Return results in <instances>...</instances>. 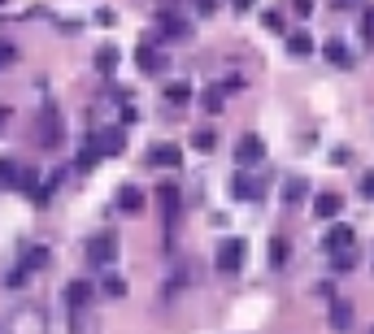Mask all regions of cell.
Here are the masks:
<instances>
[{"label": "cell", "instance_id": "obj_1", "mask_svg": "<svg viewBox=\"0 0 374 334\" xmlns=\"http://www.w3.org/2000/svg\"><path fill=\"white\" fill-rule=\"evenodd\" d=\"M244 261H248V243L244 239H227V243L218 248V269L222 274H239Z\"/></svg>", "mask_w": 374, "mask_h": 334}, {"label": "cell", "instance_id": "obj_2", "mask_svg": "<svg viewBox=\"0 0 374 334\" xmlns=\"http://www.w3.org/2000/svg\"><path fill=\"white\" fill-rule=\"evenodd\" d=\"M87 148H96L101 157H118V152L127 148V139H122V131H118V126H109V131H96Z\"/></svg>", "mask_w": 374, "mask_h": 334}, {"label": "cell", "instance_id": "obj_3", "mask_svg": "<svg viewBox=\"0 0 374 334\" xmlns=\"http://www.w3.org/2000/svg\"><path fill=\"white\" fill-rule=\"evenodd\" d=\"M44 126H39V143L44 148H57L61 143V117H57V105H44Z\"/></svg>", "mask_w": 374, "mask_h": 334}, {"label": "cell", "instance_id": "obj_4", "mask_svg": "<svg viewBox=\"0 0 374 334\" xmlns=\"http://www.w3.org/2000/svg\"><path fill=\"white\" fill-rule=\"evenodd\" d=\"M322 248H327L331 256H335V252H353V248H357L353 226H331V230H327V239H322Z\"/></svg>", "mask_w": 374, "mask_h": 334}, {"label": "cell", "instance_id": "obj_5", "mask_svg": "<svg viewBox=\"0 0 374 334\" xmlns=\"http://www.w3.org/2000/svg\"><path fill=\"white\" fill-rule=\"evenodd\" d=\"M113 256H118V239H113V235H96V239L87 243V261H92V265H109Z\"/></svg>", "mask_w": 374, "mask_h": 334}, {"label": "cell", "instance_id": "obj_6", "mask_svg": "<svg viewBox=\"0 0 374 334\" xmlns=\"http://www.w3.org/2000/svg\"><path fill=\"white\" fill-rule=\"evenodd\" d=\"M266 157V143H261V135H244L239 143H235V161L239 165H257Z\"/></svg>", "mask_w": 374, "mask_h": 334}, {"label": "cell", "instance_id": "obj_7", "mask_svg": "<svg viewBox=\"0 0 374 334\" xmlns=\"http://www.w3.org/2000/svg\"><path fill=\"white\" fill-rule=\"evenodd\" d=\"M148 165H161V169H179L183 165V152L174 143H157L153 152H148Z\"/></svg>", "mask_w": 374, "mask_h": 334}, {"label": "cell", "instance_id": "obj_8", "mask_svg": "<svg viewBox=\"0 0 374 334\" xmlns=\"http://www.w3.org/2000/svg\"><path fill=\"white\" fill-rule=\"evenodd\" d=\"M322 57H327L335 70H348V65H353V53H348L344 39H327V44H322Z\"/></svg>", "mask_w": 374, "mask_h": 334}, {"label": "cell", "instance_id": "obj_9", "mask_svg": "<svg viewBox=\"0 0 374 334\" xmlns=\"http://www.w3.org/2000/svg\"><path fill=\"white\" fill-rule=\"evenodd\" d=\"M118 209H122V213H139V209H144V191H139L135 183H122V187H118Z\"/></svg>", "mask_w": 374, "mask_h": 334}, {"label": "cell", "instance_id": "obj_10", "mask_svg": "<svg viewBox=\"0 0 374 334\" xmlns=\"http://www.w3.org/2000/svg\"><path fill=\"white\" fill-rule=\"evenodd\" d=\"M92 295H96L92 282H70V287H66V304H70V308H87Z\"/></svg>", "mask_w": 374, "mask_h": 334}, {"label": "cell", "instance_id": "obj_11", "mask_svg": "<svg viewBox=\"0 0 374 334\" xmlns=\"http://www.w3.org/2000/svg\"><path fill=\"white\" fill-rule=\"evenodd\" d=\"M231 195H239V200H261V195H266V187L239 174V178H231Z\"/></svg>", "mask_w": 374, "mask_h": 334}, {"label": "cell", "instance_id": "obj_12", "mask_svg": "<svg viewBox=\"0 0 374 334\" xmlns=\"http://www.w3.org/2000/svg\"><path fill=\"white\" fill-rule=\"evenodd\" d=\"M327 321H331V330H339V334H344L348 326H353V304L335 300V304H331V317H327Z\"/></svg>", "mask_w": 374, "mask_h": 334}, {"label": "cell", "instance_id": "obj_13", "mask_svg": "<svg viewBox=\"0 0 374 334\" xmlns=\"http://www.w3.org/2000/svg\"><path fill=\"white\" fill-rule=\"evenodd\" d=\"M287 53H292V57H309V53H313V35H309V31H292V35H287Z\"/></svg>", "mask_w": 374, "mask_h": 334}, {"label": "cell", "instance_id": "obj_14", "mask_svg": "<svg viewBox=\"0 0 374 334\" xmlns=\"http://www.w3.org/2000/svg\"><path fill=\"white\" fill-rule=\"evenodd\" d=\"M339 204H344V200H339L335 191H322V195L313 200V217H335V213H339Z\"/></svg>", "mask_w": 374, "mask_h": 334}, {"label": "cell", "instance_id": "obj_15", "mask_svg": "<svg viewBox=\"0 0 374 334\" xmlns=\"http://www.w3.org/2000/svg\"><path fill=\"white\" fill-rule=\"evenodd\" d=\"M135 65H139L144 74H157L166 61H161V53H157V48H135Z\"/></svg>", "mask_w": 374, "mask_h": 334}, {"label": "cell", "instance_id": "obj_16", "mask_svg": "<svg viewBox=\"0 0 374 334\" xmlns=\"http://www.w3.org/2000/svg\"><path fill=\"white\" fill-rule=\"evenodd\" d=\"M161 35H166V39H183V35H187V22L166 13V18H161Z\"/></svg>", "mask_w": 374, "mask_h": 334}, {"label": "cell", "instance_id": "obj_17", "mask_svg": "<svg viewBox=\"0 0 374 334\" xmlns=\"http://www.w3.org/2000/svg\"><path fill=\"white\" fill-rule=\"evenodd\" d=\"M113 65H118V48L105 44L101 53H96V70H101V74H113Z\"/></svg>", "mask_w": 374, "mask_h": 334}, {"label": "cell", "instance_id": "obj_18", "mask_svg": "<svg viewBox=\"0 0 374 334\" xmlns=\"http://www.w3.org/2000/svg\"><path fill=\"white\" fill-rule=\"evenodd\" d=\"M166 100L179 109V105H187V100H192V87H187V83H170V87H166Z\"/></svg>", "mask_w": 374, "mask_h": 334}, {"label": "cell", "instance_id": "obj_19", "mask_svg": "<svg viewBox=\"0 0 374 334\" xmlns=\"http://www.w3.org/2000/svg\"><path fill=\"white\" fill-rule=\"evenodd\" d=\"M157 200L166 204V213H170V217H174V213H179V191H174L170 183H161V187H157Z\"/></svg>", "mask_w": 374, "mask_h": 334}, {"label": "cell", "instance_id": "obj_20", "mask_svg": "<svg viewBox=\"0 0 374 334\" xmlns=\"http://www.w3.org/2000/svg\"><path fill=\"white\" fill-rule=\"evenodd\" d=\"M192 148H196V152H213V148H218V135H213V131H196V135H192Z\"/></svg>", "mask_w": 374, "mask_h": 334}, {"label": "cell", "instance_id": "obj_21", "mask_svg": "<svg viewBox=\"0 0 374 334\" xmlns=\"http://www.w3.org/2000/svg\"><path fill=\"white\" fill-rule=\"evenodd\" d=\"M353 265H357V252H335V256H331V269H335V274H348Z\"/></svg>", "mask_w": 374, "mask_h": 334}, {"label": "cell", "instance_id": "obj_22", "mask_svg": "<svg viewBox=\"0 0 374 334\" xmlns=\"http://www.w3.org/2000/svg\"><path fill=\"white\" fill-rule=\"evenodd\" d=\"M287 256H292V248H287V239H270V261H274V265H283V261H287Z\"/></svg>", "mask_w": 374, "mask_h": 334}, {"label": "cell", "instance_id": "obj_23", "mask_svg": "<svg viewBox=\"0 0 374 334\" xmlns=\"http://www.w3.org/2000/svg\"><path fill=\"white\" fill-rule=\"evenodd\" d=\"M18 174H22V169H18L13 161H0V187H18Z\"/></svg>", "mask_w": 374, "mask_h": 334}, {"label": "cell", "instance_id": "obj_24", "mask_svg": "<svg viewBox=\"0 0 374 334\" xmlns=\"http://www.w3.org/2000/svg\"><path fill=\"white\" fill-rule=\"evenodd\" d=\"M261 27L279 35V31H283V13H279V9H266V13H261Z\"/></svg>", "mask_w": 374, "mask_h": 334}, {"label": "cell", "instance_id": "obj_25", "mask_svg": "<svg viewBox=\"0 0 374 334\" xmlns=\"http://www.w3.org/2000/svg\"><path fill=\"white\" fill-rule=\"evenodd\" d=\"M283 195H287V204H301V200L309 195V187L301 183V178H296V183H287V191H283Z\"/></svg>", "mask_w": 374, "mask_h": 334}, {"label": "cell", "instance_id": "obj_26", "mask_svg": "<svg viewBox=\"0 0 374 334\" xmlns=\"http://www.w3.org/2000/svg\"><path fill=\"white\" fill-rule=\"evenodd\" d=\"M96 161H101V152H96V148H83V152H79V161H74V165H79V169H92Z\"/></svg>", "mask_w": 374, "mask_h": 334}, {"label": "cell", "instance_id": "obj_27", "mask_svg": "<svg viewBox=\"0 0 374 334\" xmlns=\"http://www.w3.org/2000/svg\"><path fill=\"white\" fill-rule=\"evenodd\" d=\"M105 295H127V282H122V278H105Z\"/></svg>", "mask_w": 374, "mask_h": 334}, {"label": "cell", "instance_id": "obj_28", "mask_svg": "<svg viewBox=\"0 0 374 334\" xmlns=\"http://www.w3.org/2000/svg\"><path fill=\"white\" fill-rule=\"evenodd\" d=\"M357 191H361L366 200H374V169H370V174H361V183H357Z\"/></svg>", "mask_w": 374, "mask_h": 334}, {"label": "cell", "instance_id": "obj_29", "mask_svg": "<svg viewBox=\"0 0 374 334\" xmlns=\"http://www.w3.org/2000/svg\"><path fill=\"white\" fill-rule=\"evenodd\" d=\"M201 105H205L209 113H218V109H222V96H218V91H205V96H201Z\"/></svg>", "mask_w": 374, "mask_h": 334}, {"label": "cell", "instance_id": "obj_30", "mask_svg": "<svg viewBox=\"0 0 374 334\" xmlns=\"http://www.w3.org/2000/svg\"><path fill=\"white\" fill-rule=\"evenodd\" d=\"M361 31H366V39L374 44V5L366 9V18H361Z\"/></svg>", "mask_w": 374, "mask_h": 334}, {"label": "cell", "instance_id": "obj_31", "mask_svg": "<svg viewBox=\"0 0 374 334\" xmlns=\"http://www.w3.org/2000/svg\"><path fill=\"white\" fill-rule=\"evenodd\" d=\"M27 265H48V252H44V248H35V252L27 256Z\"/></svg>", "mask_w": 374, "mask_h": 334}, {"label": "cell", "instance_id": "obj_32", "mask_svg": "<svg viewBox=\"0 0 374 334\" xmlns=\"http://www.w3.org/2000/svg\"><path fill=\"white\" fill-rule=\"evenodd\" d=\"M122 122H127V126L139 122V109H135V105H122Z\"/></svg>", "mask_w": 374, "mask_h": 334}, {"label": "cell", "instance_id": "obj_33", "mask_svg": "<svg viewBox=\"0 0 374 334\" xmlns=\"http://www.w3.org/2000/svg\"><path fill=\"white\" fill-rule=\"evenodd\" d=\"M292 9L301 13V18H309V9H313V0H292Z\"/></svg>", "mask_w": 374, "mask_h": 334}, {"label": "cell", "instance_id": "obj_34", "mask_svg": "<svg viewBox=\"0 0 374 334\" xmlns=\"http://www.w3.org/2000/svg\"><path fill=\"white\" fill-rule=\"evenodd\" d=\"M5 61H13V48H9V44H0V65H5Z\"/></svg>", "mask_w": 374, "mask_h": 334}, {"label": "cell", "instance_id": "obj_35", "mask_svg": "<svg viewBox=\"0 0 374 334\" xmlns=\"http://www.w3.org/2000/svg\"><path fill=\"white\" fill-rule=\"evenodd\" d=\"M196 5H201V13H213V9H218V0H196Z\"/></svg>", "mask_w": 374, "mask_h": 334}, {"label": "cell", "instance_id": "obj_36", "mask_svg": "<svg viewBox=\"0 0 374 334\" xmlns=\"http://www.w3.org/2000/svg\"><path fill=\"white\" fill-rule=\"evenodd\" d=\"M253 5H257V0H235V9H239V13H244V9H253Z\"/></svg>", "mask_w": 374, "mask_h": 334}, {"label": "cell", "instance_id": "obj_37", "mask_svg": "<svg viewBox=\"0 0 374 334\" xmlns=\"http://www.w3.org/2000/svg\"><path fill=\"white\" fill-rule=\"evenodd\" d=\"M370 334H374V330H370Z\"/></svg>", "mask_w": 374, "mask_h": 334}]
</instances>
